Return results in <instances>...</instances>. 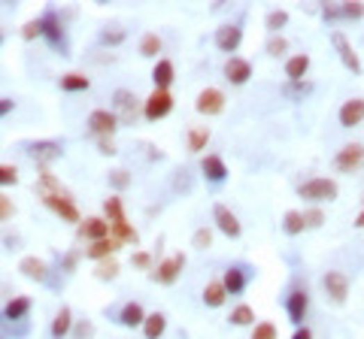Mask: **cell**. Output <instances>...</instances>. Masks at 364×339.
<instances>
[{
	"mask_svg": "<svg viewBox=\"0 0 364 339\" xmlns=\"http://www.w3.org/2000/svg\"><path fill=\"white\" fill-rule=\"evenodd\" d=\"M228 321H231V327H255V309L249 303H240L231 309Z\"/></svg>",
	"mask_w": 364,
	"mask_h": 339,
	"instance_id": "cell-35",
	"label": "cell"
},
{
	"mask_svg": "<svg viewBox=\"0 0 364 339\" xmlns=\"http://www.w3.org/2000/svg\"><path fill=\"white\" fill-rule=\"evenodd\" d=\"M97 152H101V155H110V158H113V155L119 152V148H115V139H110V137L97 139Z\"/></svg>",
	"mask_w": 364,
	"mask_h": 339,
	"instance_id": "cell-54",
	"label": "cell"
},
{
	"mask_svg": "<svg viewBox=\"0 0 364 339\" xmlns=\"http://www.w3.org/2000/svg\"><path fill=\"white\" fill-rule=\"evenodd\" d=\"M70 339H94V321H91V318H79V321H73Z\"/></svg>",
	"mask_w": 364,
	"mask_h": 339,
	"instance_id": "cell-43",
	"label": "cell"
},
{
	"mask_svg": "<svg viewBox=\"0 0 364 339\" xmlns=\"http://www.w3.org/2000/svg\"><path fill=\"white\" fill-rule=\"evenodd\" d=\"M85 128H88V134L94 137V139H104V137H115V130H119V119H115V112L113 110H91L88 112V119H85Z\"/></svg>",
	"mask_w": 364,
	"mask_h": 339,
	"instance_id": "cell-7",
	"label": "cell"
},
{
	"mask_svg": "<svg viewBox=\"0 0 364 339\" xmlns=\"http://www.w3.org/2000/svg\"><path fill=\"white\" fill-rule=\"evenodd\" d=\"M192 188H195L192 173H188V170H176V176H173V191H176V194H192Z\"/></svg>",
	"mask_w": 364,
	"mask_h": 339,
	"instance_id": "cell-46",
	"label": "cell"
},
{
	"mask_svg": "<svg viewBox=\"0 0 364 339\" xmlns=\"http://www.w3.org/2000/svg\"><path fill=\"white\" fill-rule=\"evenodd\" d=\"M31 309H34V300H31V297H24V294H15V297H10V300H6V306H3V318L6 324H24V321L31 318Z\"/></svg>",
	"mask_w": 364,
	"mask_h": 339,
	"instance_id": "cell-18",
	"label": "cell"
},
{
	"mask_svg": "<svg viewBox=\"0 0 364 339\" xmlns=\"http://www.w3.org/2000/svg\"><path fill=\"white\" fill-rule=\"evenodd\" d=\"M152 252H146V249H137L134 254H131V267L134 270H152Z\"/></svg>",
	"mask_w": 364,
	"mask_h": 339,
	"instance_id": "cell-51",
	"label": "cell"
},
{
	"mask_svg": "<svg viewBox=\"0 0 364 339\" xmlns=\"http://www.w3.org/2000/svg\"><path fill=\"white\" fill-rule=\"evenodd\" d=\"M125 40H128V31H125V28H101V34H97V43H101V46H110V49L122 46Z\"/></svg>",
	"mask_w": 364,
	"mask_h": 339,
	"instance_id": "cell-38",
	"label": "cell"
},
{
	"mask_svg": "<svg viewBox=\"0 0 364 339\" xmlns=\"http://www.w3.org/2000/svg\"><path fill=\"white\" fill-rule=\"evenodd\" d=\"M113 112H115V119H119V125H134L137 115L143 112L140 110V97L128 88L113 91Z\"/></svg>",
	"mask_w": 364,
	"mask_h": 339,
	"instance_id": "cell-5",
	"label": "cell"
},
{
	"mask_svg": "<svg viewBox=\"0 0 364 339\" xmlns=\"http://www.w3.org/2000/svg\"><path fill=\"white\" fill-rule=\"evenodd\" d=\"M19 185V167L15 164H0V188H15Z\"/></svg>",
	"mask_w": 364,
	"mask_h": 339,
	"instance_id": "cell-47",
	"label": "cell"
},
{
	"mask_svg": "<svg viewBox=\"0 0 364 339\" xmlns=\"http://www.w3.org/2000/svg\"><path fill=\"white\" fill-rule=\"evenodd\" d=\"M0 243H3V249H10V252H15V249H22V234H10V230H6L3 236H0Z\"/></svg>",
	"mask_w": 364,
	"mask_h": 339,
	"instance_id": "cell-53",
	"label": "cell"
},
{
	"mask_svg": "<svg viewBox=\"0 0 364 339\" xmlns=\"http://www.w3.org/2000/svg\"><path fill=\"white\" fill-rule=\"evenodd\" d=\"M110 236H115L122 245H137L140 243V234H137V227L128 221V215L125 218H119V221H110Z\"/></svg>",
	"mask_w": 364,
	"mask_h": 339,
	"instance_id": "cell-29",
	"label": "cell"
},
{
	"mask_svg": "<svg viewBox=\"0 0 364 339\" xmlns=\"http://www.w3.org/2000/svg\"><path fill=\"white\" fill-rule=\"evenodd\" d=\"M213 43H216V49L222 55L234 58V52L240 49V43H243V21H228L222 24V28L216 31V37H213Z\"/></svg>",
	"mask_w": 364,
	"mask_h": 339,
	"instance_id": "cell-13",
	"label": "cell"
},
{
	"mask_svg": "<svg viewBox=\"0 0 364 339\" xmlns=\"http://www.w3.org/2000/svg\"><path fill=\"white\" fill-rule=\"evenodd\" d=\"M364 167V143H346L337 148L334 155V170L343 173V176H352Z\"/></svg>",
	"mask_w": 364,
	"mask_h": 339,
	"instance_id": "cell-6",
	"label": "cell"
},
{
	"mask_svg": "<svg viewBox=\"0 0 364 339\" xmlns=\"http://www.w3.org/2000/svg\"><path fill=\"white\" fill-rule=\"evenodd\" d=\"M210 137H213V130L206 128V125L188 128V134H185V148H188V152H195V155H201L204 148L210 146Z\"/></svg>",
	"mask_w": 364,
	"mask_h": 339,
	"instance_id": "cell-31",
	"label": "cell"
},
{
	"mask_svg": "<svg viewBox=\"0 0 364 339\" xmlns=\"http://www.w3.org/2000/svg\"><path fill=\"white\" fill-rule=\"evenodd\" d=\"M292 339H313V330L304 324V327H295V333H292Z\"/></svg>",
	"mask_w": 364,
	"mask_h": 339,
	"instance_id": "cell-56",
	"label": "cell"
},
{
	"mask_svg": "<svg viewBox=\"0 0 364 339\" xmlns=\"http://www.w3.org/2000/svg\"><path fill=\"white\" fill-rule=\"evenodd\" d=\"M192 245H195L197 252H206V249L213 245V230L206 227V225H204V227H197L195 234H192Z\"/></svg>",
	"mask_w": 364,
	"mask_h": 339,
	"instance_id": "cell-48",
	"label": "cell"
},
{
	"mask_svg": "<svg viewBox=\"0 0 364 339\" xmlns=\"http://www.w3.org/2000/svg\"><path fill=\"white\" fill-rule=\"evenodd\" d=\"M19 272L24 279H31V282H40V285H49V279H52V267H49V261L37 258V254H24L19 261Z\"/></svg>",
	"mask_w": 364,
	"mask_h": 339,
	"instance_id": "cell-17",
	"label": "cell"
},
{
	"mask_svg": "<svg viewBox=\"0 0 364 339\" xmlns=\"http://www.w3.org/2000/svg\"><path fill=\"white\" fill-rule=\"evenodd\" d=\"M195 110L201 115H206V119L222 115L225 112V91L222 88H204L201 94H197V101H195Z\"/></svg>",
	"mask_w": 364,
	"mask_h": 339,
	"instance_id": "cell-19",
	"label": "cell"
},
{
	"mask_svg": "<svg viewBox=\"0 0 364 339\" xmlns=\"http://www.w3.org/2000/svg\"><path fill=\"white\" fill-rule=\"evenodd\" d=\"M119 261L115 258H106V261H101L97 263V270H94V279L97 282H113V279H119Z\"/></svg>",
	"mask_w": 364,
	"mask_h": 339,
	"instance_id": "cell-40",
	"label": "cell"
},
{
	"mask_svg": "<svg viewBox=\"0 0 364 339\" xmlns=\"http://www.w3.org/2000/svg\"><path fill=\"white\" fill-rule=\"evenodd\" d=\"M297 197L307 200L310 206H319V203H334L340 197V185L337 179H328V176H313L307 182L297 185Z\"/></svg>",
	"mask_w": 364,
	"mask_h": 339,
	"instance_id": "cell-2",
	"label": "cell"
},
{
	"mask_svg": "<svg viewBox=\"0 0 364 339\" xmlns=\"http://www.w3.org/2000/svg\"><path fill=\"white\" fill-rule=\"evenodd\" d=\"M286 315L295 327H304V321L310 315V291L307 288H292L286 294Z\"/></svg>",
	"mask_w": 364,
	"mask_h": 339,
	"instance_id": "cell-10",
	"label": "cell"
},
{
	"mask_svg": "<svg viewBox=\"0 0 364 339\" xmlns=\"http://www.w3.org/2000/svg\"><path fill=\"white\" fill-rule=\"evenodd\" d=\"M58 85H61V91H67V94H85L91 88V79L85 73H64V76L58 79Z\"/></svg>",
	"mask_w": 364,
	"mask_h": 339,
	"instance_id": "cell-32",
	"label": "cell"
},
{
	"mask_svg": "<svg viewBox=\"0 0 364 339\" xmlns=\"http://www.w3.org/2000/svg\"><path fill=\"white\" fill-rule=\"evenodd\" d=\"M170 112H173V94L170 91L152 88V94L143 101V119L146 121H161V119H167Z\"/></svg>",
	"mask_w": 364,
	"mask_h": 339,
	"instance_id": "cell-12",
	"label": "cell"
},
{
	"mask_svg": "<svg viewBox=\"0 0 364 339\" xmlns=\"http://www.w3.org/2000/svg\"><path fill=\"white\" fill-rule=\"evenodd\" d=\"M137 49H140V55H143V58H155V61H158V55L164 52V40L155 34V31H149V34L140 37Z\"/></svg>",
	"mask_w": 364,
	"mask_h": 339,
	"instance_id": "cell-33",
	"label": "cell"
},
{
	"mask_svg": "<svg viewBox=\"0 0 364 339\" xmlns=\"http://www.w3.org/2000/svg\"><path fill=\"white\" fill-rule=\"evenodd\" d=\"M76 234H79L82 239H88V243H97V239H106V236H110V221H106L104 215H91V218L79 221Z\"/></svg>",
	"mask_w": 364,
	"mask_h": 339,
	"instance_id": "cell-22",
	"label": "cell"
},
{
	"mask_svg": "<svg viewBox=\"0 0 364 339\" xmlns=\"http://www.w3.org/2000/svg\"><path fill=\"white\" fill-rule=\"evenodd\" d=\"M307 230V221H304V212L301 209H288L283 215V234L286 236H301Z\"/></svg>",
	"mask_w": 364,
	"mask_h": 339,
	"instance_id": "cell-34",
	"label": "cell"
},
{
	"mask_svg": "<svg viewBox=\"0 0 364 339\" xmlns=\"http://www.w3.org/2000/svg\"><path fill=\"white\" fill-rule=\"evenodd\" d=\"M304 221H307V230H319L325 225V212H322L319 206H310V209L304 212Z\"/></svg>",
	"mask_w": 364,
	"mask_h": 339,
	"instance_id": "cell-50",
	"label": "cell"
},
{
	"mask_svg": "<svg viewBox=\"0 0 364 339\" xmlns=\"http://www.w3.org/2000/svg\"><path fill=\"white\" fill-rule=\"evenodd\" d=\"M213 221H216L219 234H225L228 239H240V236H243V225H240V218L234 215L231 206H225V203L213 206Z\"/></svg>",
	"mask_w": 364,
	"mask_h": 339,
	"instance_id": "cell-15",
	"label": "cell"
},
{
	"mask_svg": "<svg viewBox=\"0 0 364 339\" xmlns=\"http://www.w3.org/2000/svg\"><path fill=\"white\" fill-rule=\"evenodd\" d=\"M264 52H267L270 58H283L288 52V40L283 34H276V37H267V43H264Z\"/></svg>",
	"mask_w": 364,
	"mask_h": 339,
	"instance_id": "cell-44",
	"label": "cell"
},
{
	"mask_svg": "<svg viewBox=\"0 0 364 339\" xmlns=\"http://www.w3.org/2000/svg\"><path fill=\"white\" fill-rule=\"evenodd\" d=\"M140 330H143V339H161L167 333V315L164 312H149Z\"/></svg>",
	"mask_w": 364,
	"mask_h": 339,
	"instance_id": "cell-30",
	"label": "cell"
},
{
	"mask_svg": "<svg viewBox=\"0 0 364 339\" xmlns=\"http://www.w3.org/2000/svg\"><path fill=\"white\" fill-rule=\"evenodd\" d=\"M322 291H325V300L334 306H343L346 297H349V276L340 270H328L322 276Z\"/></svg>",
	"mask_w": 364,
	"mask_h": 339,
	"instance_id": "cell-8",
	"label": "cell"
},
{
	"mask_svg": "<svg viewBox=\"0 0 364 339\" xmlns=\"http://www.w3.org/2000/svg\"><path fill=\"white\" fill-rule=\"evenodd\" d=\"M0 46H3V31H0Z\"/></svg>",
	"mask_w": 364,
	"mask_h": 339,
	"instance_id": "cell-58",
	"label": "cell"
},
{
	"mask_svg": "<svg viewBox=\"0 0 364 339\" xmlns=\"http://www.w3.org/2000/svg\"><path fill=\"white\" fill-rule=\"evenodd\" d=\"M313 91H316V85H313L310 79H304V82H286V85H283V97H288V101H307Z\"/></svg>",
	"mask_w": 364,
	"mask_h": 339,
	"instance_id": "cell-36",
	"label": "cell"
},
{
	"mask_svg": "<svg viewBox=\"0 0 364 339\" xmlns=\"http://www.w3.org/2000/svg\"><path fill=\"white\" fill-rule=\"evenodd\" d=\"M310 55L307 52H301V55H292V58H286V82H304L307 79V73H310Z\"/></svg>",
	"mask_w": 364,
	"mask_h": 339,
	"instance_id": "cell-26",
	"label": "cell"
},
{
	"mask_svg": "<svg viewBox=\"0 0 364 339\" xmlns=\"http://www.w3.org/2000/svg\"><path fill=\"white\" fill-rule=\"evenodd\" d=\"M79 261H82V252L79 249H70V252H64V254H58V272L64 270V276H73L79 267Z\"/></svg>",
	"mask_w": 364,
	"mask_h": 339,
	"instance_id": "cell-41",
	"label": "cell"
},
{
	"mask_svg": "<svg viewBox=\"0 0 364 339\" xmlns=\"http://www.w3.org/2000/svg\"><path fill=\"white\" fill-rule=\"evenodd\" d=\"M201 300L206 309H222V306L228 303V291H225V285H222V279H210V282L204 285Z\"/></svg>",
	"mask_w": 364,
	"mask_h": 339,
	"instance_id": "cell-28",
	"label": "cell"
},
{
	"mask_svg": "<svg viewBox=\"0 0 364 339\" xmlns=\"http://www.w3.org/2000/svg\"><path fill=\"white\" fill-rule=\"evenodd\" d=\"M122 249V243L115 236H106V239H97V243H88L85 245V258L88 261H94V263H101V261H106V258H115V252Z\"/></svg>",
	"mask_w": 364,
	"mask_h": 339,
	"instance_id": "cell-23",
	"label": "cell"
},
{
	"mask_svg": "<svg viewBox=\"0 0 364 339\" xmlns=\"http://www.w3.org/2000/svg\"><path fill=\"white\" fill-rule=\"evenodd\" d=\"M288 10H270L267 15H264V28H267V34L270 37H276V34H283V28L288 24Z\"/></svg>",
	"mask_w": 364,
	"mask_h": 339,
	"instance_id": "cell-37",
	"label": "cell"
},
{
	"mask_svg": "<svg viewBox=\"0 0 364 339\" xmlns=\"http://www.w3.org/2000/svg\"><path fill=\"white\" fill-rule=\"evenodd\" d=\"M13 215H15V203H13V197L0 194V225H3V221H13Z\"/></svg>",
	"mask_w": 364,
	"mask_h": 339,
	"instance_id": "cell-52",
	"label": "cell"
},
{
	"mask_svg": "<svg viewBox=\"0 0 364 339\" xmlns=\"http://www.w3.org/2000/svg\"><path fill=\"white\" fill-rule=\"evenodd\" d=\"M331 43H334V49H337V58H340V64H343V67L349 70L352 76H361V73H364V67H361V58H358V52L352 49L349 37H346L343 31H331Z\"/></svg>",
	"mask_w": 364,
	"mask_h": 339,
	"instance_id": "cell-11",
	"label": "cell"
},
{
	"mask_svg": "<svg viewBox=\"0 0 364 339\" xmlns=\"http://www.w3.org/2000/svg\"><path fill=\"white\" fill-rule=\"evenodd\" d=\"M106 182H110V188L115 194H122V191H128L131 188V173L125 167H115V170L106 173Z\"/></svg>",
	"mask_w": 364,
	"mask_h": 339,
	"instance_id": "cell-39",
	"label": "cell"
},
{
	"mask_svg": "<svg viewBox=\"0 0 364 339\" xmlns=\"http://www.w3.org/2000/svg\"><path fill=\"white\" fill-rule=\"evenodd\" d=\"M276 336H279V330L273 321H255V327L249 333V339H276Z\"/></svg>",
	"mask_w": 364,
	"mask_h": 339,
	"instance_id": "cell-45",
	"label": "cell"
},
{
	"mask_svg": "<svg viewBox=\"0 0 364 339\" xmlns=\"http://www.w3.org/2000/svg\"><path fill=\"white\" fill-rule=\"evenodd\" d=\"M173 79H176V67H173V61L170 58H158L155 67H152V85L158 91H170Z\"/></svg>",
	"mask_w": 364,
	"mask_h": 339,
	"instance_id": "cell-27",
	"label": "cell"
},
{
	"mask_svg": "<svg viewBox=\"0 0 364 339\" xmlns=\"http://www.w3.org/2000/svg\"><path fill=\"white\" fill-rule=\"evenodd\" d=\"M322 21L325 24H334V21H355L364 15V3H358V0H352V3H325L319 10Z\"/></svg>",
	"mask_w": 364,
	"mask_h": 339,
	"instance_id": "cell-14",
	"label": "cell"
},
{
	"mask_svg": "<svg viewBox=\"0 0 364 339\" xmlns=\"http://www.w3.org/2000/svg\"><path fill=\"white\" fill-rule=\"evenodd\" d=\"M40 24H43V40L49 43L55 55L67 58L70 55V37H67V28H64V19L55 6H46L43 15H40Z\"/></svg>",
	"mask_w": 364,
	"mask_h": 339,
	"instance_id": "cell-1",
	"label": "cell"
},
{
	"mask_svg": "<svg viewBox=\"0 0 364 339\" xmlns=\"http://www.w3.org/2000/svg\"><path fill=\"white\" fill-rule=\"evenodd\" d=\"M149 312L143 309L140 303H125L119 312H115V324H122V327H128V330H137V327H143V321H146Z\"/></svg>",
	"mask_w": 364,
	"mask_h": 339,
	"instance_id": "cell-24",
	"label": "cell"
},
{
	"mask_svg": "<svg viewBox=\"0 0 364 339\" xmlns=\"http://www.w3.org/2000/svg\"><path fill=\"white\" fill-rule=\"evenodd\" d=\"M24 155L37 161V167H49L58 158H64V139H31V143H22Z\"/></svg>",
	"mask_w": 364,
	"mask_h": 339,
	"instance_id": "cell-3",
	"label": "cell"
},
{
	"mask_svg": "<svg viewBox=\"0 0 364 339\" xmlns=\"http://www.w3.org/2000/svg\"><path fill=\"white\" fill-rule=\"evenodd\" d=\"M73 309L70 306H61V309L55 312L52 324H49V339H70V330H73Z\"/></svg>",
	"mask_w": 364,
	"mask_h": 339,
	"instance_id": "cell-25",
	"label": "cell"
},
{
	"mask_svg": "<svg viewBox=\"0 0 364 339\" xmlns=\"http://www.w3.org/2000/svg\"><path fill=\"white\" fill-rule=\"evenodd\" d=\"M104 218H106V221L125 218V203H122L119 194H113V197H106V200H104Z\"/></svg>",
	"mask_w": 364,
	"mask_h": 339,
	"instance_id": "cell-42",
	"label": "cell"
},
{
	"mask_svg": "<svg viewBox=\"0 0 364 339\" xmlns=\"http://www.w3.org/2000/svg\"><path fill=\"white\" fill-rule=\"evenodd\" d=\"M225 79L231 82L234 88H243L246 82L252 79V61H246V58H240V55H234V58H228L225 61Z\"/></svg>",
	"mask_w": 364,
	"mask_h": 339,
	"instance_id": "cell-20",
	"label": "cell"
},
{
	"mask_svg": "<svg viewBox=\"0 0 364 339\" xmlns=\"http://www.w3.org/2000/svg\"><path fill=\"white\" fill-rule=\"evenodd\" d=\"M337 121H340V128H346V130L364 125V97H349V101L340 106V112H337Z\"/></svg>",
	"mask_w": 364,
	"mask_h": 339,
	"instance_id": "cell-21",
	"label": "cell"
},
{
	"mask_svg": "<svg viewBox=\"0 0 364 339\" xmlns=\"http://www.w3.org/2000/svg\"><path fill=\"white\" fill-rule=\"evenodd\" d=\"M37 37H43V24H40V15H37V19H31V21H24V28H22V40H24V43H34Z\"/></svg>",
	"mask_w": 364,
	"mask_h": 339,
	"instance_id": "cell-49",
	"label": "cell"
},
{
	"mask_svg": "<svg viewBox=\"0 0 364 339\" xmlns=\"http://www.w3.org/2000/svg\"><path fill=\"white\" fill-rule=\"evenodd\" d=\"M252 279H255V270L249 263H231L225 270V276H222V285H225L228 297H240L246 288H249Z\"/></svg>",
	"mask_w": 364,
	"mask_h": 339,
	"instance_id": "cell-9",
	"label": "cell"
},
{
	"mask_svg": "<svg viewBox=\"0 0 364 339\" xmlns=\"http://www.w3.org/2000/svg\"><path fill=\"white\" fill-rule=\"evenodd\" d=\"M15 112V101L13 97H0V119H6V115Z\"/></svg>",
	"mask_w": 364,
	"mask_h": 339,
	"instance_id": "cell-55",
	"label": "cell"
},
{
	"mask_svg": "<svg viewBox=\"0 0 364 339\" xmlns=\"http://www.w3.org/2000/svg\"><path fill=\"white\" fill-rule=\"evenodd\" d=\"M182 270H185V254H182V252H173V254H167L164 261H158V267L149 272V279H152L155 285H164V288H167V285H176V282H179Z\"/></svg>",
	"mask_w": 364,
	"mask_h": 339,
	"instance_id": "cell-4",
	"label": "cell"
},
{
	"mask_svg": "<svg viewBox=\"0 0 364 339\" xmlns=\"http://www.w3.org/2000/svg\"><path fill=\"white\" fill-rule=\"evenodd\" d=\"M201 176L206 179V185L219 188V185H225V182H228L231 170H228V164H225L222 155H204V158H201Z\"/></svg>",
	"mask_w": 364,
	"mask_h": 339,
	"instance_id": "cell-16",
	"label": "cell"
},
{
	"mask_svg": "<svg viewBox=\"0 0 364 339\" xmlns=\"http://www.w3.org/2000/svg\"><path fill=\"white\" fill-rule=\"evenodd\" d=\"M355 227H358V230H364V209L358 212V218H355Z\"/></svg>",
	"mask_w": 364,
	"mask_h": 339,
	"instance_id": "cell-57",
	"label": "cell"
}]
</instances>
